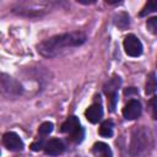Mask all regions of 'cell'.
<instances>
[{"mask_svg":"<svg viewBox=\"0 0 157 157\" xmlns=\"http://www.w3.org/2000/svg\"><path fill=\"white\" fill-rule=\"evenodd\" d=\"M1 90L4 93H6L9 96L21 93V86L15 80H12L10 76H7L5 74L1 75Z\"/></svg>","mask_w":157,"mask_h":157,"instance_id":"7","label":"cell"},{"mask_svg":"<svg viewBox=\"0 0 157 157\" xmlns=\"http://www.w3.org/2000/svg\"><path fill=\"white\" fill-rule=\"evenodd\" d=\"M83 136H85L83 129L80 126L77 130H75V131H74V132L70 135V139H71V141H74V142L78 144V142H81V141L83 140Z\"/></svg>","mask_w":157,"mask_h":157,"instance_id":"17","label":"cell"},{"mask_svg":"<svg viewBox=\"0 0 157 157\" xmlns=\"http://www.w3.org/2000/svg\"><path fill=\"white\" fill-rule=\"evenodd\" d=\"M81 125H80V121H78V119L75 117V115H71V117H69L64 123H63V125H61V132H65V134H72L75 130H77L78 128H80Z\"/></svg>","mask_w":157,"mask_h":157,"instance_id":"10","label":"cell"},{"mask_svg":"<svg viewBox=\"0 0 157 157\" xmlns=\"http://www.w3.org/2000/svg\"><path fill=\"white\" fill-rule=\"evenodd\" d=\"M121 80L119 76H113L104 86H103V91L105 93V96L108 97V102H109V107L110 110L113 112L115 109V104L118 102V90L120 87Z\"/></svg>","mask_w":157,"mask_h":157,"instance_id":"3","label":"cell"},{"mask_svg":"<svg viewBox=\"0 0 157 157\" xmlns=\"http://www.w3.org/2000/svg\"><path fill=\"white\" fill-rule=\"evenodd\" d=\"M148 105H150V112H151V117L157 120V96L152 97L148 102Z\"/></svg>","mask_w":157,"mask_h":157,"instance_id":"18","label":"cell"},{"mask_svg":"<svg viewBox=\"0 0 157 157\" xmlns=\"http://www.w3.org/2000/svg\"><path fill=\"white\" fill-rule=\"evenodd\" d=\"M115 25L119 28H121V29L126 28L128 25H129V16L126 13H124V12L123 13H119L118 17H117V20H115Z\"/></svg>","mask_w":157,"mask_h":157,"instance_id":"15","label":"cell"},{"mask_svg":"<svg viewBox=\"0 0 157 157\" xmlns=\"http://www.w3.org/2000/svg\"><path fill=\"white\" fill-rule=\"evenodd\" d=\"M157 90V77L155 75V72L148 74L147 78H146V86H145V92L146 94H152L153 92H156Z\"/></svg>","mask_w":157,"mask_h":157,"instance_id":"12","label":"cell"},{"mask_svg":"<svg viewBox=\"0 0 157 157\" xmlns=\"http://www.w3.org/2000/svg\"><path fill=\"white\" fill-rule=\"evenodd\" d=\"M141 110L142 108H141L140 102L136 99H130L123 108V115L126 120H134L140 117Z\"/></svg>","mask_w":157,"mask_h":157,"instance_id":"6","label":"cell"},{"mask_svg":"<svg viewBox=\"0 0 157 157\" xmlns=\"http://www.w3.org/2000/svg\"><path fill=\"white\" fill-rule=\"evenodd\" d=\"M150 142V137L146 132V130L144 129H136L132 134L131 137V145H130V153L134 157L140 156L141 153H144L148 146Z\"/></svg>","mask_w":157,"mask_h":157,"instance_id":"2","label":"cell"},{"mask_svg":"<svg viewBox=\"0 0 157 157\" xmlns=\"http://www.w3.org/2000/svg\"><path fill=\"white\" fill-rule=\"evenodd\" d=\"M85 115H86V118H87V120L90 123L96 124V123H98L102 119V117H103V109H102L101 104L94 103V104H92V105H90L87 108V110L85 112Z\"/></svg>","mask_w":157,"mask_h":157,"instance_id":"9","label":"cell"},{"mask_svg":"<svg viewBox=\"0 0 157 157\" xmlns=\"http://www.w3.org/2000/svg\"><path fill=\"white\" fill-rule=\"evenodd\" d=\"M31 148H32L33 151H39V150L44 148V145H43V142H42V141H37V142H33V144H32Z\"/></svg>","mask_w":157,"mask_h":157,"instance_id":"20","label":"cell"},{"mask_svg":"<svg viewBox=\"0 0 157 157\" xmlns=\"http://www.w3.org/2000/svg\"><path fill=\"white\" fill-rule=\"evenodd\" d=\"M53 128H54L53 123H50V121H45V123H43V124L39 126L38 131H39L40 135L45 136V135H49V134L53 131Z\"/></svg>","mask_w":157,"mask_h":157,"instance_id":"16","label":"cell"},{"mask_svg":"<svg viewBox=\"0 0 157 157\" xmlns=\"http://www.w3.org/2000/svg\"><path fill=\"white\" fill-rule=\"evenodd\" d=\"M156 11H157V0H150L145 4L142 10L140 11V16H146V15L156 12Z\"/></svg>","mask_w":157,"mask_h":157,"instance_id":"14","label":"cell"},{"mask_svg":"<svg viewBox=\"0 0 157 157\" xmlns=\"http://www.w3.org/2000/svg\"><path fill=\"white\" fill-rule=\"evenodd\" d=\"M86 40V34L82 32H70L63 33L54 37H50L38 45V52L47 58L56 55L60 50L67 47H77L81 45Z\"/></svg>","mask_w":157,"mask_h":157,"instance_id":"1","label":"cell"},{"mask_svg":"<svg viewBox=\"0 0 157 157\" xmlns=\"http://www.w3.org/2000/svg\"><path fill=\"white\" fill-rule=\"evenodd\" d=\"M99 134L103 137H110L113 135V123L110 120L103 121L99 128Z\"/></svg>","mask_w":157,"mask_h":157,"instance_id":"13","label":"cell"},{"mask_svg":"<svg viewBox=\"0 0 157 157\" xmlns=\"http://www.w3.org/2000/svg\"><path fill=\"white\" fill-rule=\"evenodd\" d=\"M124 49H125V53L130 56H139L141 55L142 53V44L140 42V39L134 36V34H128L125 38H124Z\"/></svg>","mask_w":157,"mask_h":157,"instance_id":"4","label":"cell"},{"mask_svg":"<svg viewBox=\"0 0 157 157\" xmlns=\"http://www.w3.org/2000/svg\"><path fill=\"white\" fill-rule=\"evenodd\" d=\"M64 150H65V146H64L63 141L59 139H52L44 145V151L49 156H58V155L63 153Z\"/></svg>","mask_w":157,"mask_h":157,"instance_id":"8","label":"cell"},{"mask_svg":"<svg viewBox=\"0 0 157 157\" xmlns=\"http://www.w3.org/2000/svg\"><path fill=\"white\" fill-rule=\"evenodd\" d=\"M92 152L98 157H113L109 146L107 144H104V142H96L93 145Z\"/></svg>","mask_w":157,"mask_h":157,"instance_id":"11","label":"cell"},{"mask_svg":"<svg viewBox=\"0 0 157 157\" xmlns=\"http://www.w3.org/2000/svg\"><path fill=\"white\" fill-rule=\"evenodd\" d=\"M146 27H147V29H148L151 33L157 34V16L148 18L147 22H146Z\"/></svg>","mask_w":157,"mask_h":157,"instance_id":"19","label":"cell"},{"mask_svg":"<svg viewBox=\"0 0 157 157\" xmlns=\"http://www.w3.org/2000/svg\"><path fill=\"white\" fill-rule=\"evenodd\" d=\"M2 144L10 151H21L23 148V141L16 132H12V131L4 134Z\"/></svg>","mask_w":157,"mask_h":157,"instance_id":"5","label":"cell"}]
</instances>
